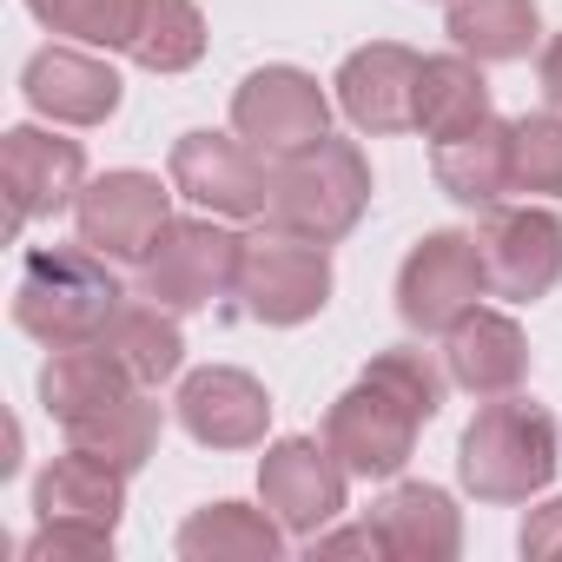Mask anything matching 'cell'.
Listing matches in <instances>:
<instances>
[{
	"mask_svg": "<svg viewBox=\"0 0 562 562\" xmlns=\"http://www.w3.org/2000/svg\"><path fill=\"white\" fill-rule=\"evenodd\" d=\"M113 549V529H93V522H41V536L27 542V562H87V555H106Z\"/></svg>",
	"mask_w": 562,
	"mask_h": 562,
	"instance_id": "29",
	"label": "cell"
},
{
	"mask_svg": "<svg viewBox=\"0 0 562 562\" xmlns=\"http://www.w3.org/2000/svg\"><path fill=\"white\" fill-rule=\"evenodd\" d=\"M238 299L265 325H305L331 299V258H325V245L299 238V232L251 238L245 265H238Z\"/></svg>",
	"mask_w": 562,
	"mask_h": 562,
	"instance_id": "7",
	"label": "cell"
},
{
	"mask_svg": "<svg viewBox=\"0 0 562 562\" xmlns=\"http://www.w3.org/2000/svg\"><path fill=\"white\" fill-rule=\"evenodd\" d=\"M483 292H490V271L470 232H430L397 271V312L411 331H450L463 312H476Z\"/></svg>",
	"mask_w": 562,
	"mask_h": 562,
	"instance_id": "8",
	"label": "cell"
},
{
	"mask_svg": "<svg viewBox=\"0 0 562 562\" xmlns=\"http://www.w3.org/2000/svg\"><path fill=\"white\" fill-rule=\"evenodd\" d=\"M450 41L476 60H522L536 47V0H450Z\"/></svg>",
	"mask_w": 562,
	"mask_h": 562,
	"instance_id": "24",
	"label": "cell"
},
{
	"mask_svg": "<svg viewBox=\"0 0 562 562\" xmlns=\"http://www.w3.org/2000/svg\"><path fill=\"white\" fill-rule=\"evenodd\" d=\"M80 172H87L80 139L41 133V126H14L8 146H0V192H8V225L21 232V225L60 212L67 199H80Z\"/></svg>",
	"mask_w": 562,
	"mask_h": 562,
	"instance_id": "14",
	"label": "cell"
},
{
	"mask_svg": "<svg viewBox=\"0 0 562 562\" xmlns=\"http://www.w3.org/2000/svg\"><path fill=\"white\" fill-rule=\"evenodd\" d=\"M27 100L47 113V120H67V126H100L120 113V74L93 54H74V47H47L27 60Z\"/></svg>",
	"mask_w": 562,
	"mask_h": 562,
	"instance_id": "17",
	"label": "cell"
},
{
	"mask_svg": "<svg viewBox=\"0 0 562 562\" xmlns=\"http://www.w3.org/2000/svg\"><path fill=\"white\" fill-rule=\"evenodd\" d=\"M443 411V371L424 351H384L325 417V443L351 476H397L417 430Z\"/></svg>",
	"mask_w": 562,
	"mask_h": 562,
	"instance_id": "1",
	"label": "cell"
},
{
	"mask_svg": "<svg viewBox=\"0 0 562 562\" xmlns=\"http://www.w3.org/2000/svg\"><path fill=\"white\" fill-rule=\"evenodd\" d=\"M172 192H186L212 218H251L271 205V172H265V153L245 139L186 133L172 146Z\"/></svg>",
	"mask_w": 562,
	"mask_h": 562,
	"instance_id": "10",
	"label": "cell"
},
{
	"mask_svg": "<svg viewBox=\"0 0 562 562\" xmlns=\"http://www.w3.org/2000/svg\"><path fill=\"white\" fill-rule=\"evenodd\" d=\"M463 483L483 496V503H529L555 463H562V437H555V417L529 397H496L476 411V424L463 430Z\"/></svg>",
	"mask_w": 562,
	"mask_h": 562,
	"instance_id": "4",
	"label": "cell"
},
{
	"mask_svg": "<svg viewBox=\"0 0 562 562\" xmlns=\"http://www.w3.org/2000/svg\"><path fill=\"white\" fill-rule=\"evenodd\" d=\"M126 54L146 67V74H186L199 54H205V21L192 0H146L139 8V27L126 41Z\"/></svg>",
	"mask_w": 562,
	"mask_h": 562,
	"instance_id": "26",
	"label": "cell"
},
{
	"mask_svg": "<svg viewBox=\"0 0 562 562\" xmlns=\"http://www.w3.org/2000/svg\"><path fill=\"white\" fill-rule=\"evenodd\" d=\"M41 503V522H93V529H113L120 522V503H126V470L100 450H67L54 457V470L41 476L34 490Z\"/></svg>",
	"mask_w": 562,
	"mask_h": 562,
	"instance_id": "19",
	"label": "cell"
},
{
	"mask_svg": "<svg viewBox=\"0 0 562 562\" xmlns=\"http://www.w3.org/2000/svg\"><path fill=\"white\" fill-rule=\"evenodd\" d=\"M325 120H331V106H325L318 80L299 74V67H265V74H251V80L232 93V126H238V139L258 146L265 159L312 153V146L325 139Z\"/></svg>",
	"mask_w": 562,
	"mask_h": 562,
	"instance_id": "9",
	"label": "cell"
},
{
	"mask_svg": "<svg viewBox=\"0 0 562 562\" xmlns=\"http://www.w3.org/2000/svg\"><path fill=\"white\" fill-rule=\"evenodd\" d=\"M41 397L80 450H100L120 470H139L159 443V404L146 397V384L106 345L54 351V364L41 371Z\"/></svg>",
	"mask_w": 562,
	"mask_h": 562,
	"instance_id": "2",
	"label": "cell"
},
{
	"mask_svg": "<svg viewBox=\"0 0 562 562\" xmlns=\"http://www.w3.org/2000/svg\"><path fill=\"white\" fill-rule=\"evenodd\" d=\"M80 218V245H93L100 258H146L159 245V232L172 225L166 212V186L153 172H106L74 199Z\"/></svg>",
	"mask_w": 562,
	"mask_h": 562,
	"instance_id": "13",
	"label": "cell"
},
{
	"mask_svg": "<svg viewBox=\"0 0 562 562\" xmlns=\"http://www.w3.org/2000/svg\"><path fill=\"white\" fill-rule=\"evenodd\" d=\"M27 8H34L54 34H74V41H87V47H126L146 0H27Z\"/></svg>",
	"mask_w": 562,
	"mask_h": 562,
	"instance_id": "27",
	"label": "cell"
},
{
	"mask_svg": "<svg viewBox=\"0 0 562 562\" xmlns=\"http://www.w3.org/2000/svg\"><path fill=\"white\" fill-rule=\"evenodd\" d=\"M490 292L536 305L555 278H562V218L542 205H490V225L476 232Z\"/></svg>",
	"mask_w": 562,
	"mask_h": 562,
	"instance_id": "11",
	"label": "cell"
},
{
	"mask_svg": "<svg viewBox=\"0 0 562 562\" xmlns=\"http://www.w3.org/2000/svg\"><path fill=\"white\" fill-rule=\"evenodd\" d=\"M542 93H549V106L562 113V34L542 47Z\"/></svg>",
	"mask_w": 562,
	"mask_h": 562,
	"instance_id": "31",
	"label": "cell"
},
{
	"mask_svg": "<svg viewBox=\"0 0 562 562\" xmlns=\"http://www.w3.org/2000/svg\"><path fill=\"white\" fill-rule=\"evenodd\" d=\"M437 179L457 205H476L490 212L503 192H509V126L483 120L457 139H437Z\"/></svg>",
	"mask_w": 562,
	"mask_h": 562,
	"instance_id": "22",
	"label": "cell"
},
{
	"mask_svg": "<svg viewBox=\"0 0 562 562\" xmlns=\"http://www.w3.org/2000/svg\"><path fill=\"white\" fill-rule=\"evenodd\" d=\"M126 305L120 278L106 271V258L87 245H47L27 258L21 271V292H14V318L27 338L67 351V345H100L113 312Z\"/></svg>",
	"mask_w": 562,
	"mask_h": 562,
	"instance_id": "3",
	"label": "cell"
},
{
	"mask_svg": "<svg viewBox=\"0 0 562 562\" xmlns=\"http://www.w3.org/2000/svg\"><path fill=\"white\" fill-rule=\"evenodd\" d=\"M179 555L192 562H271L278 555V522L245 503H212L179 529Z\"/></svg>",
	"mask_w": 562,
	"mask_h": 562,
	"instance_id": "23",
	"label": "cell"
},
{
	"mask_svg": "<svg viewBox=\"0 0 562 562\" xmlns=\"http://www.w3.org/2000/svg\"><path fill=\"white\" fill-rule=\"evenodd\" d=\"M139 285L153 305L166 312H199L225 292H238V265H245V238H232L212 218H172L159 232V245L139 258Z\"/></svg>",
	"mask_w": 562,
	"mask_h": 562,
	"instance_id": "6",
	"label": "cell"
},
{
	"mask_svg": "<svg viewBox=\"0 0 562 562\" xmlns=\"http://www.w3.org/2000/svg\"><path fill=\"white\" fill-rule=\"evenodd\" d=\"M509 192H562V120L529 113L509 126Z\"/></svg>",
	"mask_w": 562,
	"mask_h": 562,
	"instance_id": "28",
	"label": "cell"
},
{
	"mask_svg": "<svg viewBox=\"0 0 562 562\" xmlns=\"http://www.w3.org/2000/svg\"><path fill=\"white\" fill-rule=\"evenodd\" d=\"M100 345H106V351H120V364H126L139 384H166V378L179 371V358H186L172 312H166V305H153V299H146V305H120Z\"/></svg>",
	"mask_w": 562,
	"mask_h": 562,
	"instance_id": "25",
	"label": "cell"
},
{
	"mask_svg": "<svg viewBox=\"0 0 562 562\" xmlns=\"http://www.w3.org/2000/svg\"><path fill=\"white\" fill-rule=\"evenodd\" d=\"M371 522H378V536H384V555H404V562H443V555H457V542H463L450 496L430 490V483L391 490Z\"/></svg>",
	"mask_w": 562,
	"mask_h": 562,
	"instance_id": "20",
	"label": "cell"
},
{
	"mask_svg": "<svg viewBox=\"0 0 562 562\" xmlns=\"http://www.w3.org/2000/svg\"><path fill=\"white\" fill-rule=\"evenodd\" d=\"M345 463L331 443H312V437H285L271 443L265 463H258V490H265V509L285 522L292 536H318L338 509H345Z\"/></svg>",
	"mask_w": 562,
	"mask_h": 562,
	"instance_id": "12",
	"label": "cell"
},
{
	"mask_svg": "<svg viewBox=\"0 0 562 562\" xmlns=\"http://www.w3.org/2000/svg\"><path fill=\"white\" fill-rule=\"evenodd\" d=\"M483 120H490V87H483L476 60H463V54L424 60V74H417V133L437 146V139H457Z\"/></svg>",
	"mask_w": 562,
	"mask_h": 562,
	"instance_id": "21",
	"label": "cell"
},
{
	"mask_svg": "<svg viewBox=\"0 0 562 562\" xmlns=\"http://www.w3.org/2000/svg\"><path fill=\"white\" fill-rule=\"evenodd\" d=\"M364 199H371V166H364V153L351 146V139H318L312 153H292V159H278V172H271V225L278 232H299V238H318V245H331V238H345L351 225H358V212H364Z\"/></svg>",
	"mask_w": 562,
	"mask_h": 562,
	"instance_id": "5",
	"label": "cell"
},
{
	"mask_svg": "<svg viewBox=\"0 0 562 562\" xmlns=\"http://www.w3.org/2000/svg\"><path fill=\"white\" fill-rule=\"evenodd\" d=\"M417 74L424 60L397 41H371L345 60L338 74V106L351 113V126L364 133H404L417 126Z\"/></svg>",
	"mask_w": 562,
	"mask_h": 562,
	"instance_id": "15",
	"label": "cell"
},
{
	"mask_svg": "<svg viewBox=\"0 0 562 562\" xmlns=\"http://www.w3.org/2000/svg\"><path fill=\"white\" fill-rule=\"evenodd\" d=\"M522 555H562V503H542L522 522Z\"/></svg>",
	"mask_w": 562,
	"mask_h": 562,
	"instance_id": "30",
	"label": "cell"
},
{
	"mask_svg": "<svg viewBox=\"0 0 562 562\" xmlns=\"http://www.w3.org/2000/svg\"><path fill=\"white\" fill-rule=\"evenodd\" d=\"M179 424H186L199 443H212V450H245V443L265 437L271 397H265V384L245 378V371H199V378H186V391H179Z\"/></svg>",
	"mask_w": 562,
	"mask_h": 562,
	"instance_id": "16",
	"label": "cell"
},
{
	"mask_svg": "<svg viewBox=\"0 0 562 562\" xmlns=\"http://www.w3.org/2000/svg\"><path fill=\"white\" fill-rule=\"evenodd\" d=\"M450 345H443V358H450V378L463 384V391H476V397H503V391H516L522 384V371H529V345H522V331L503 318V312H463L450 331H443Z\"/></svg>",
	"mask_w": 562,
	"mask_h": 562,
	"instance_id": "18",
	"label": "cell"
}]
</instances>
